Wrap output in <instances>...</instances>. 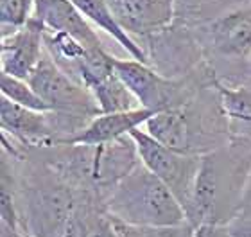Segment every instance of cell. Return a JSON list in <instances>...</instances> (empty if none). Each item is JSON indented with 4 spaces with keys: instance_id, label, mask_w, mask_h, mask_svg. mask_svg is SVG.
<instances>
[{
    "instance_id": "cell-23",
    "label": "cell",
    "mask_w": 251,
    "mask_h": 237,
    "mask_svg": "<svg viewBox=\"0 0 251 237\" xmlns=\"http://www.w3.org/2000/svg\"><path fill=\"white\" fill-rule=\"evenodd\" d=\"M192 237H235L231 234L228 225H214V223H204L194 228Z\"/></svg>"
},
{
    "instance_id": "cell-14",
    "label": "cell",
    "mask_w": 251,
    "mask_h": 237,
    "mask_svg": "<svg viewBox=\"0 0 251 237\" xmlns=\"http://www.w3.org/2000/svg\"><path fill=\"white\" fill-rule=\"evenodd\" d=\"M154 115V111L147 108H133L126 111H113V113H100L74 138L70 144H106L115 142L119 138L127 137L136 128L146 126V122Z\"/></svg>"
},
{
    "instance_id": "cell-10",
    "label": "cell",
    "mask_w": 251,
    "mask_h": 237,
    "mask_svg": "<svg viewBox=\"0 0 251 237\" xmlns=\"http://www.w3.org/2000/svg\"><path fill=\"white\" fill-rule=\"evenodd\" d=\"M0 130L24 149H43L61 144L50 111L25 108L0 97Z\"/></svg>"
},
{
    "instance_id": "cell-18",
    "label": "cell",
    "mask_w": 251,
    "mask_h": 237,
    "mask_svg": "<svg viewBox=\"0 0 251 237\" xmlns=\"http://www.w3.org/2000/svg\"><path fill=\"white\" fill-rule=\"evenodd\" d=\"M0 94L4 95L5 99L13 101L20 106H25V108H31V110L49 111L45 101L40 97V94L32 88L27 79H20L5 74V72H0Z\"/></svg>"
},
{
    "instance_id": "cell-16",
    "label": "cell",
    "mask_w": 251,
    "mask_h": 237,
    "mask_svg": "<svg viewBox=\"0 0 251 237\" xmlns=\"http://www.w3.org/2000/svg\"><path fill=\"white\" fill-rule=\"evenodd\" d=\"M215 86L230 121L231 137L251 138V83L230 86L215 78Z\"/></svg>"
},
{
    "instance_id": "cell-2",
    "label": "cell",
    "mask_w": 251,
    "mask_h": 237,
    "mask_svg": "<svg viewBox=\"0 0 251 237\" xmlns=\"http://www.w3.org/2000/svg\"><path fill=\"white\" fill-rule=\"evenodd\" d=\"M251 173V138L231 137L208 153L201 155L187 221L194 227L214 223L230 225L241 211Z\"/></svg>"
},
{
    "instance_id": "cell-22",
    "label": "cell",
    "mask_w": 251,
    "mask_h": 237,
    "mask_svg": "<svg viewBox=\"0 0 251 237\" xmlns=\"http://www.w3.org/2000/svg\"><path fill=\"white\" fill-rule=\"evenodd\" d=\"M90 237H119L115 227H113V219L108 214V211L99 212L94 217L92 228H90Z\"/></svg>"
},
{
    "instance_id": "cell-17",
    "label": "cell",
    "mask_w": 251,
    "mask_h": 237,
    "mask_svg": "<svg viewBox=\"0 0 251 237\" xmlns=\"http://www.w3.org/2000/svg\"><path fill=\"white\" fill-rule=\"evenodd\" d=\"M242 2L248 0H176V20L194 26Z\"/></svg>"
},
{
    "instance_id": "cell-1",
    "label": "cell",
    "mask_w": 251,
    "mask_h": 237,
    "mask_svg": "<svg viewBox=\"0 0 251 237\" xmlns=\"http://www.w3.org/2000/svg\"><path fill=\"white\" fill-rule=\"evenodd\" d=\"M20 151V157L5 151L0 157V171L9 176L15 189L20 230L27 237H56L86 190L77 189L36 149Z\"/></svg>"
},
{
    "instance_id": "cell-4",
    "label": "cell",
    "mask_w": 251,
    "mask_h": 237,
    "mask_svg": "<svg viewBox=\"0 0 251 237\" xmlns=\"http://www.w3.org/2000/svg\"><path fill=\"white\" fill-rule=\"evenodd\" d=\"M77 189L104 201L115 185L142 162L135 140L127 135L106 144H58L36 149Z\"/></svg>"
},
{
    "instance_id": "cell-3",
    "label": "cell",
    "mask_w": 251,
    "mask_h": 237,
    "mask_svg": "<svg viewBox=\"0 0 251 237\" xmlns=\"http://www.w3.org/2000/svg\"><path fill=\"white\" fill-rule=\"evenodd\" d=\"M146 132L169 148L199 157L231 138L215 81L201 86L181 106L154 113L146 122Z\"/></svg>"
},
{
    "instance_id": "cell-21",
    "label": "cell",
    "mask_w": 251,
    "mask_h": 237,
    "mask_svg": "<svg viewBox=\"0 0 251 237\" xmlns=\"http://www.w3.org/2000/svg\"><path fill=\"white\" fill-rule=\"evenodd\" d=\"M0 223L7 227L20 230V214H18V205H16L15 189L11 184L9 176L0 171Z\"/></svg>"
},
{
    "instance_id": "cell-27",
    "label": "cell",
    "mask_w": 251,
    "mask_h": 237,
    "mask_svg": "<svg viewBox=\"0 0 251 237\" xmlns=\"http://www.w3.org/2000/svg\"><path fill=\"white\" fill-rule=\"evenodd\" d=\"M246 83H251V59L248 63V72H246Z\"/></svg>"
},
{
    "instance_id": "cell-8",
    "label": "cell",
    "mask_w": 251,
    "mask_h": 237,
    "mask_svg": "<svg viewBox=\"0 0 251 237\" xmlns=\"http://www.w3.org/2000/svg\"><path fill=\"white\" fill-rule=\"evenodd\" d=\"M129 137L135 140L142 163L173 190L174 196L187 211L190 198H192L201 157L181 153V151L169 148L160 140H156L151 133H147L146 130H140V128L131 132Z\"/></svg>"
},
{
    "instance_id": "cell-11",
    "label": "cell",
    "mask_w": 251,
    "mask_h": 237,
    "mask_svg": "<svg viewBox=\"0 0 251 237\" xmlns=\"http://www.w3.org/2000/svg\"><path fill=\"white\" fill-rule=\"evenodd\" d=\"M106 4L136 43L176 20V0H106Z\"/></svg>"
},
{
    "instance_id": "cell-9",
    "label": "cell",
    "mask_w": 251,
    "mask_h": 237,
    "mask_svg": "<svg viewBox=\"0 0 251 237\" xmlns=\"http://www.w3.org/2000/svg\"><path fill=\"white\" fill-rule=\"evenodd\" d=\"M138 45L152 69L167 78H185L206 63L194 31L179 20L140 40Z\"/></svg>"
},
{
    "instance_id": "cell-12",
    "label": "cell",
    "mask_w": 251,
    "mask_h": 237,
    "mask_svg": "<svg viewBox=\"0 0 251 237\" xmlns=\"http://www.w3.org/2000/svg\"><path fill=\"white\" fill-rule=\"evenodd\" d=\"M45 54V29L38 20L29 18L11 34L0 38V61L9 76L29 79Z\"/></svg>"
},
{
    "instance_id": "cell-5",
    "label": "cell",
    "mask_w": 251,
    "mask_h": 237,
    "mask_svg": "<svg viewBox=\"0 0 251 237\" xmlns=\"http://www.w3.org/2000/svg\"><path fill=\"white\" fill-rule=\"evenodd\" d=\"M188 27L219 81L230 86L246 83L251 59V0Z\"/></svg>"
},
{
    "instance_id": "cell-13",
    "label": "cell",
    "mask_w": 251,
    "mask_h": 237,
    "mask_svg": "<svg viewBox=\"0 0 251 237\" xmlns=\"http://www.w3.org/2000/svg\"><path fill=\"white\" fill-rule=\"evenodd\" d=\"M32 18L49 32H63L75 38L90 49L106 47L97 27L79 11L72 0H36Z\"/></svg>"
},
{
    "instance_id": "cell-7",
    "label": "cell",
    "mask_w": 251,
    "mask_h": 237,
    "mask_svg": "<svg viewBox=\"0 0 251 237\" xmlns=\"http://www.w3.org/2000/svg\"><path fill=\"white\" fill-rule=\"evenodd\" d=\"M27 81L49 106L61 144H70L95 117L102 113L92 92L63 72L47 51Z\"/></svg>"
},
{
    "instance_id": "cell-26",
    "label": "cell",
    "mask_w": 251,
    "mask_h": 237,
    "mask_svg": "<svg viewBox=\"0 0 251 237\" xmlns=\"http://www.w3.org/2000/svg\"><path fill=\"white\" fill-rule=\"evenodd\" d=\"M0 237H27V236L18 232V230H15V228L7 227L4 223H0Z\"/></svg>"
},
{
    "instance_id": "cell-20",
    "label": "cell",
    "mask_w": 251,
    "mask_h": 237,
    "mask_svg": "<svg viewBox=\"0 0 251 237\" xmlns=\"http://www.w3.org/2000/svg\"><path fill=\"white\" fill-rule=\"evenodd\" d=\"M36 0H0V29L2 36L11 34L32 16Z\"/></svg>"
},
{
    "instance_id": "cell-15",
    "label": "cell",
    "mask_w": 251,
    "mask_h": 237,
    "mask_svg": "<svg viewBox=\"0 0 251 237\" xmlns=\"http://www.w3.org/2000/svg\"><path fill=\"white\" fill-rule=\"evenodd\" d=\"M72 2L77 5L79 11H81L99 31L108 34L111 40H115L126 53L129 54V58L138 59L142 63L149 65L146 53L142 51L140 45H138L127 32L122 31V27L117 24V20L113 18V15H111L110 7L106 4V0H72Z\"/></svg>"
},
{
    "instance_id": "cell-25",
    "label": "cell",
    "mask_w": 251,
    "mask_h": 237,
    "mask_svg": "<svg viewBox=\"0 0 251 237\" xmlns=\"http://www.w3.org/2000/svg\"><path fill=\"white\" fill-rule=\"evenodd\" d=\"M237 217H251V173L250 178H248L246 189H244V196H242L241 211H239V216Z\"/></svg>"
},
{
    "instance_id": "cell-6",
    "label": "cell",
    "mask_w": 251,
    "mask_h": 237,
    "mask_svg": "<svg viewBox=\"0 0 251 237\" xmlns=\"http://www.w3.org/2000/svg\"><path fill=\"white\" fill-rule=\"evenodd\" d=\"M106 211L138 227H174L187 221L183 205L173 190L142 162L115 185L106 200Z\"/></svg>"
},
{
    "instance_id": "cell-19",
    "label": "cell",
    "mask_w": 251,
    "mask_h": 237,
    "mask_svg": "<svg viewBox=\"0 0 251 237\" xmlns=\"http://www.w3.org/2000/svg\"><path fill=\"white\" fill-rule=\"evenodd\" d=\"M113 227L119 237H192L194 225L188 221L174 227H138V225H129L121 219L111 216Z\"/></svg>"
},
{
    "instance_id": "cell-24",
    "label": "cell",
    "mask_w": 251,
    "mask_h": 237,
    "mask_svg": "<svg viewBox=\"0 0 251 237\" xmlns=\"http://www.w3.org/2000/svg\"><path fill=\"white\" fill-rule=\"evenodd\" d=\"M228 227L235 237H251V217H237Z\"/></svg>"
}]
</instances>
